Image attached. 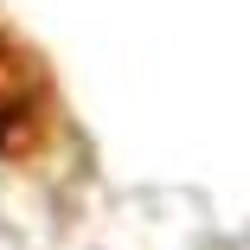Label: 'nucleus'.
<instances>
[{"instance_id": "obj_1", "label": "nucleus", "mask_w": 250, "mask_h": 250, "mask_svg": "<svg viewBox=\"0 0 250 250\" xmlns=\"http://www.w3.org/2000/svg\"><path fill=\"white\" fill-rule=\"evenodd\" d=\"M39 116H45V83H39V71L20 45L0 39V147L26 141L39 128Z\"/></svg>"}]
</instances>
